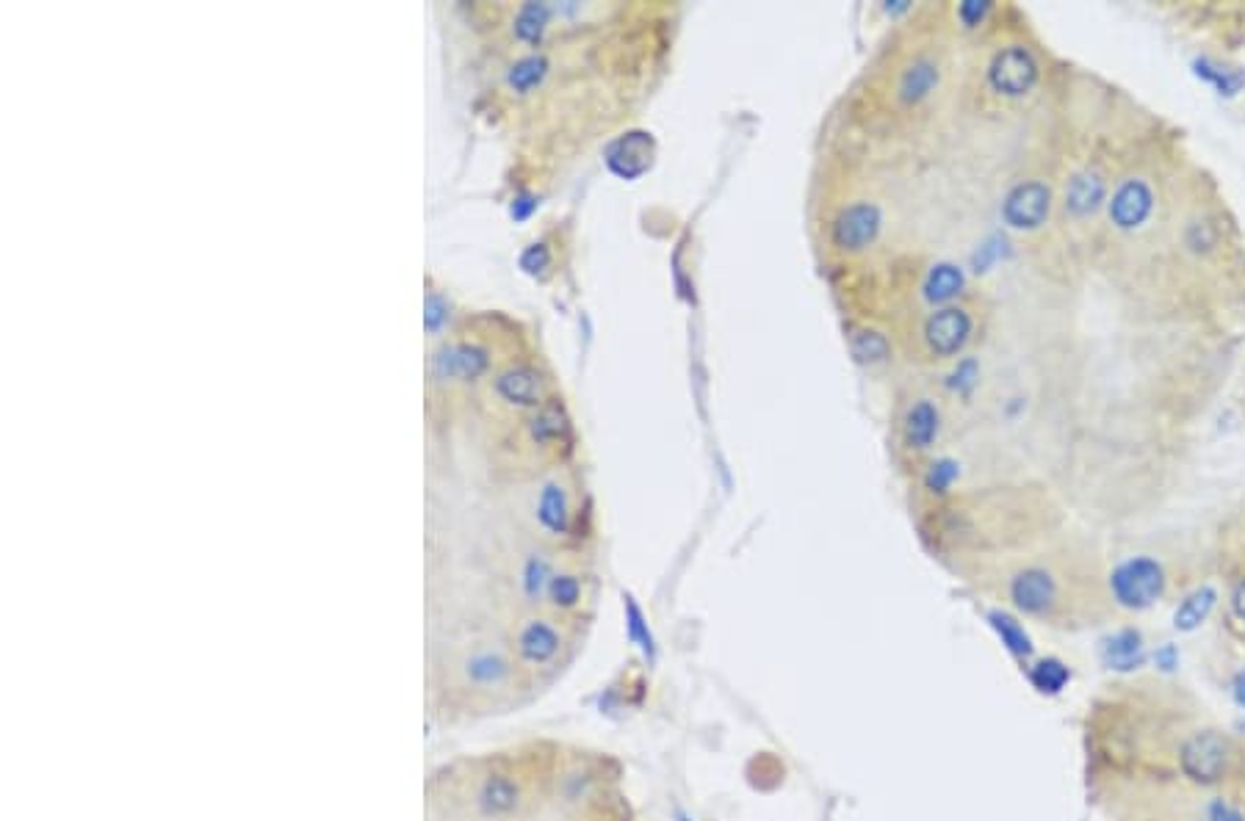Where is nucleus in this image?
<instances>
[{"mask_svg": "<svg viewBox=\"0 0 1245 821\" xmlns=\"http://www.w3.org/2000/svg\"><path fill=\"white\" fill-rule=\"evenodd\" d=\"M1154 206L1152 189L1143 180H1126L1119 191H1115L1113 202H1110V219L1119 224L1121 230H1135L1141 228L1148 219Z\"/></svg>", "mask_w": 1245, "mask_h": 821, "instance_id": "obj_11", "label": "nucleus"}, {"mask_svg": "<svg viewBox=\"0 0 1245 821\" xmlns=\"http://www.w3.org/2000/svg\"><path fill=\"white\" fill-rule=\"evenodd\" d=\"M1011 603L1027 617H1055L1060 606V584L1057 576L1044 565H1029L1013 573L1007 581Z\"/></svg>", "mask_w": 1245, "mask_h": 821, "instance_id": "obj_3", "label": "nucleus"}, {"mask_svg": "<svg viewBox=\"0 0 1245 821\" xmlns=\"http://www.w3.org/2000/svg\"><path fill=\"white\" fill-rule=\"evenodd\" d=\"M989 9H991L989 3H977V0H969V3H963V7H960L958 14H960V20H963V23L971 29V25H977L980 20L985 18V14H989Z\"/></svg>", "mask_w": 1245, "mask_h": 821, "instance_id": "obj_30", "label": "nucleus"}, {"mask_svg": "<svg viewBox=\"0 0 1245 821\" xmlns=\"http://www.w3.org/2000/svg\"><path fill=\"white\" fill-rule=\"evenodd\" d=\"M963 291V271L952 263H938L930 268L925 280V297L933 304H947L952 302L958 293Z\"/></svg>", "mask_w": 1245, "mask_h": 821, "instance_id": "obj_17", "label": "nucleus"}, {"mask_svg": "<svg viewBox=\"0 0 1245 821\" xmlns=\"http://www.w3.org/2000/svg\"><path fill=\"white\" fill-rule=\"evenodd\" d=\"M1102 200H1104V182L1102 177L1093 175V171H1082V175H1077L1075 180L1069 182V191H1066V208H1069L1075 217H1088V213L1097 211Z\"/></svg>", "mask_w": 1245, "mask_h": 821, "instance_id": "obj_16", "label": "nucleus"}, {"mask_svg": "<svg viewBox=\"0 0 1245 821\" xmlns=\"http://www.w3.org/2000/svg\"><path fill=\"white\" fill-rule=\"evenodd\" d=\"M648 147H651V142L646 138V133H631L609 149V166L622 177L640 175L651 164V149Z\"/></svg>", "mask_w": 1245, "mask_h": 821, "instance_id": "obj_15", "label": "nucleus"}, {"mask_svg": "<svg viewBox=\"0 0 1245 821\" xmlns=\"http://www.w3.org/2000/svg\"><path fill=\"white\" fill-rule=\"evenodd\" d=\"M546 73H549V62H546V56H526L513 64L507 80L515 91H531L538 84H543Z\"/></svg>", "mask_w": 1245, "mask_h": 821, "instance_id": "obj_22", "label": "nucleus"}, {"mask_svg": "<svg viewBox=\"0 0 1245 821\" xmlns=\"http://www.w3.org/2000/svg\"><path fill=\"white\" fill-rule=\"evenodd\" d=\"M880 224H883V217H880L878 206H872V202H852L830 224V244L839 252L856 255V252L869 249L878 241Z\"/></svg>", "mask_w": 1245, "mask_h": 821, "instance_id": "obj_5", "label": "nucleus"}, {"mask_svg": "<svg viewBox=\"0 0 1245 821\" xmlns=\"http://www.w3.org/2000/svg\"><path fill=\"white\" fill-rule=\"evenodd\" d=\"M496 393L507 404L515 407H538L543 401V379L538 368L531 365H513L496 379Z\"/></svg>", "mask_w": 1245, "mask_h": 821, "instance_id": "obj_12", "label": "nucleus"}, {"mask_svg": "<svg viewBox=\"0 0 1245 821\" xmlns=\"http://www.w3.org/2000/svg\"><path fill=\"white\" fill-rule=\"evenodd\" d=\"M1196 73H1199L1204 80H1210L1221 95H1234V91H1240V86L1245 84L1243 73H1237V69L1215 67V64L1210 62H1196Z\"/></svg>", "mask_w": 1245, "mask_h": 821, "instance_id": "obj_23", "label": "nucleus"}, {"mask_svg": "<svg viewBox=\"0 0 1245 821\" xmlns=\"http://www.w3.org/2000/svg\"><path fill=\"white\" fill-rule=\"evenodd\" d=\"M955 476H958V468H955L952 463H938L933 465L930 476H927V487L936 492H944L949 485H952Z\"/></svg>", "mask_w": 1245, "mask_h": 821, "instance_id": "obj_26", "label": "nucleus"}, {"mask_svg": "<svg viewBox=\"0 0 1245 821\" xmlns=\"http://www.w3.org/2000/svg\"><path fill=\"white\" fill-rule=\"evenodd\" d=\"M535 514H538V525L554 540H565L573 531V509L568 490L560 481H549L540 490L538 503H535Z\"/></svg>", "mask_w": 1245, "mask_h": 821, "instance_id": "obj_10", "label": "nucleus"}, {"mask_svg": "<svg viewBox=\"0 0 1245 821\" xmlns=\"http://www.w3.org/2000/svg\"><path fill=\"white\" fill-rule=\"evenodd\" d=\"M1104 653H1108L1110 667L1121 669V673H1130V669H1137V667H1141V664H1143V639H1141V633L1132 631V628H1126V631L1115 633V636L1108 642V647H1104Z\"/></svg>", "mask_w": 1245, "mask_h": 821, "instance_id": "obj_19", "label": "nucleus"}, {"mask_svg": "<svg viewBox=\"0 0 1245 821\" xmlns=\"http://www.w3.org/2000/svg\"><path fill=\"white\" fill-rule=\"evenodd\" d=\"M1062 680H1066V669H1062L1060 664H1040V673H1038L1040 689L1049 686V691H1057L1062 686Z\"/></svg>", "mask_w": 1245, "mask_h": 821, "instance_id": "obj_28", "label": "nucleus"}, {"mask_svg": "<svg viewBox=\"0 0 1245 821\" xmlns=\"http://www.w3.org/2000/svg\"><path fill=\"white\" fill-rule=\"evenodd\" d=\"M989 80L1005 98H1022V95H1027L1038 84V62H1035L1027 47H1005L991 62Z\"/></svg>", "mask_w": 1245, "mask_h": 821, "instance_id": "obj_6", "label": "nucleus"}, {"mask_svg": "<svg viewBox=\"0 0 1245 821\" xmlns=\"http://www.w3.org/2000/svg\"><path fill=\"white\" fill-rule=\"evenodd\" d=\"M1215 589L1212 587H1201L1196 589L1193 595H1188V598L1182 600V606L1177 609V614H1174V625L1179 628V631H1193V628H1199L1201 622L1210 617L1212 606H1215Z\"/></svg>", "mask_w": 1245, "mask_h": 821, "instance_id": "obj_20", "label": "nucleus"}, {"mask_svg": "<svg viewBox=\"0 0 1245 821\" xmlns=\"http://www.w3.org/2000/svg\"><path fill=\"white\" fill-rule=\"evenodd\" d=\"M1234 700H1237L1240 708H1245V669L1234 678Z\"/></svg>", "mask_w": 1245, "mask_h": 821, "instance_id": "obj_34", "label": "nucleus"}, {"mask_svg": "<svg viewBox=\"0 0 1245 821\" xmlns=\"http://www.w3.org/2000/svg\"><path fill=\"white\" fill-rule=\"evenodd\" d=\"M1051 206V191L1044 182H1018L1002 202V217L1013 230H1035L1046 222Z\"/></svg>", "mask_w": 1245, "mask_h": 821, "instance_id": "obj_7", "label": "nucleus"}, {"mask_svg": "<svg viewBox=\"0 0 1245 821\" xmlns=\"http://www.w3.org/2000/svg\"><path fill=\"white\" fill-rule=\"evenodd\" d=\"M971 337V315L963 308H941L925 321V343L936 357H952Z\"/></svg>", "mask_w": 1245, "mask_h": 821, "instance_id": "obj_8", "label": "nucleus"}, {"mask_svg": "<svg viewBox=\"0 0 1245 821\" xmlns=\"http://www.w3.org/2000/svg\"><path fill=\"white\" fill-rule=\"evenodd\" d=\"M1154 658H1157V664H1160L1163 669L1177 667V651H1174L1171 645H1166L1163 651H1157V656H1154Z\"/></svg>", "mask_w": 1245, "mask_h": 821, "instance_id": "obj_32", "label": "nucleus"}, {"mask_svg": "<svg viewBox=\"0 0 1245 821\" xmlns=\"http://www.w3.org/2000/svg\"><path fill=\"white\" fill-rule=\"evenodd\" d=\"M529 434L538 445H568L571 443V418L557 399L546 401L540 412L529 421Z\"/></svg>", "mask_w": 1245, "mask_h": 821, "instance_id": "obj_13", "label": "nucleus"}, {"mask_svg": "<svg viewBox=\"0 0 1245 821\" xmlns=\"http://www.w3.org/2000/svg\"><path fill=\"white\" fill-rule=\"evenodd\" d=\"M546 263H549V249H546L543 244H531L529 249L524 252V257H520V266H524L526 271H540Z\"/></svg>", "mask_w": 1245, "mask_h": 821, "instance_id": "obj_29", "label": "nucleus"}, {"mask_svg": "<svg viewBox=\"0 0 1245 821\" xmlns=\"http://www.w3.org/2000/svg\"><path fill=\"white\" fill-rule=\"evenodd\" d=\"M1232 603H1234V614H1237V617H1240V620H1243V622H1245V581H1243V584H1240V587H1237V589H1234V595H1232Z\"/></svg>", "mask_w": 1245, "mask_h": 821, "instance_id": "obj_33", "label": "nucleus"}, {"mask_svg": "<svg viewBox=\"0 0 1245 821\" xmlns=\"http://www.w3.org/2000/svg\"><path fill=\"white\" fill-rule=\"evenodd\" d=\"M1207 821H1245V819H1243V813H1240V810L1232 808V805L1215 802L1210 808V819H1207Z\"/></svg>", "mask_w": 1245, "mask_h": 821, "instance_id": "obj_31", "label": "nucleus"}, {"mask_svg": "<svg viewBox=\"0 0 1245 821\" xmlns=\"http://www.w3.org/2000/svg\"><path fill=\"white\" fill-rule=\"evenodd\" d=\"M1110 589L1124 609L1141 611L1160 598L1163 589H1166V576H1163V567L1157 562L1148 559V556H1137V559L1124 562L1113 573Z\"/></svg>", "mask_w": 1245, "mask_h": 821, "instance_id": "obj_2", "label": "nucleus"}, {"mask_svg": "<svg viewBox=\"0 0 1245 821\" xmlns=\"http://www.w3.org/2000/svg\"><path fill=\"white\" fill-rule=\"evenodd\" d=\"M1179 766L1185 777H1190L1199 786H1215L1223 780L1229 769V744L1215 730H1201L1193 733L1179 750Z\"/></svg>", "mask_w": 1245, "mask_h": 821, "instance_id": "obj_4", "label": "nucleus"}, {"mask_svg": "<svg viewBox=\"0 0 1245 821\" xmlns=\"http://www.w3.org/2000/svg\"><path fill=\"white\" fill-rule=\"evenodd\" d=\"M443 321H447V304H443V299H440L438 293H429V297H427V330L438 332Z\"/></svg>", "mask_w": 1245, "mask_h": 821, "instance_id": "obj_27", "label": "nucleus"}, {"mask_svg": "<svg viewBox=\"0 0 1245 821\" xmlns=\"http://www.w3.org/2000/svg\"><path fill=\"white\" fill-rule=\"evenodd\" d=\"M491 357L482 346L474 343H452L440 348L432 359L434 379H476L487 371Z\"/></svg>", "mask_w": 1245, "mask_h": 821, "instance_id": "obj_9", "label": "nucleus"}, {"mask_svg": "<svg viewBox=\"0 0 1245 821\" xmlns=\"http://www.w3.org/2000/svg\"><path fill=\"white\" fill-rule=\"evenodd\" d=\"M852 352H856L858 359L874 363V359H883L889 354V343L878 332H858L856 341H852Z\"/></svg>", "mask_w": 1245, "mask_h": 821, "instance_id": "obj_24", "label": "nucleus"}, {"mask_svg": "<svg viewBox=\"0 0 1245 821\" xmlns=\"http://www.w3.org/2000/svg\"><path fill=\"white\" fill-rule=\"evenodd\" d=\"M994 620H996V625H1000V631H1002V636H1005V642L1013 647V651H1024V653L1029 651V647H1027V636H1024L1022 628H1018L1016 622L1011 620V617H1005V614L1000 617V614H996Z\"/></svg>", "mask_w": 1245, "mask_h": 821, "instance_id": "obj_25", "label": "nucleus"}, {"mask_svg": "<svg viewBox=\"0 0 1245 821\" xmlns=\"http://www.w3.org/2000/svg\"><path fill=\"white\" fill-rule=\"evenodd\" d=\"M549 20H551V9L546 7V3H526V7H520L518 14H515V36H518L520 42L538 45V42L543 40Z\"/></svg>", "mask_w": 1245, "mask_h": 821, "instance_id": "obj_21", "label": "nucleus"}, {"mask_svg": "<svg viewBox=\"0 0 1245 821\" xmlns=\"http://www.w3.org/2000/svg\"><path fill=\"white\" fill-rule=\"evenodd\" d=\"M427 821H637L612 753L526 739L463 755L427 777Z\"/></svg>", "mask_w": 1245, "mask_h": 821, "instance_id": "obj_1", "label": "nucleus"}, {"mask_svg": "<svg viewBox=\"0 0 1245 821\" xmlns=\"http://www.w3.org/2000/svg\"><path fill=\"white\" fill-rule=\"evenodd\" d=\"M936 84H938L936 64L927 62V58H916V62L905 69L903 78H900V98H903L905 103H919V100H925L927 95H930Z\"/></svg>", "mask_w": 1245, "mask_h": 821, "instance_id": "obj_18", "label": "nucleus"}, {"mask_svg": "<svg viewBox=\"0 0 1245 821\" xmlns=\"http://www.w3.org/2000/svg\"><path fill=\"white\" fill-rule=\"evenodd\" d=\"M938 423H941L938 407L933 404L930 399H919L914 407H911L908 415H905L903 423L905 445L914 451H927L933 443H936Z\"/></svg>", "mask_w": 1245, "mask_h": 821, "instance_id": "obj_14", "label": "nucleus"}]
</instances>
